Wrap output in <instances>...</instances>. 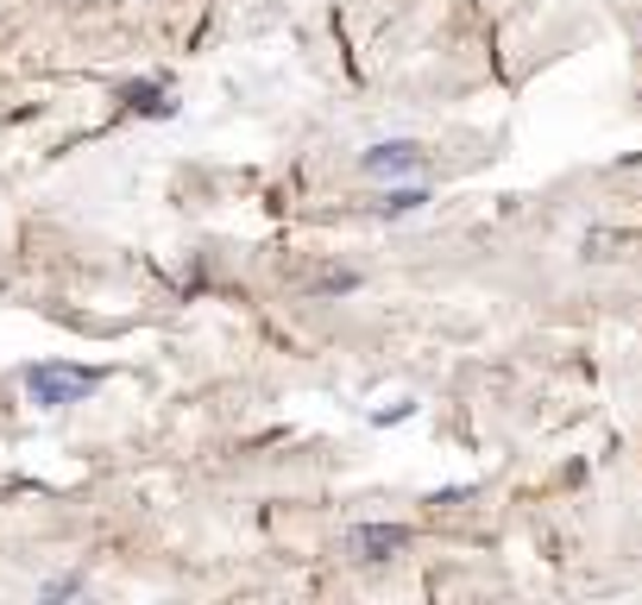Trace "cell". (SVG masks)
Returning a JSON list of instances; mask_svg holds the SVG:
<instances>
[{
  "instance_id": "1",
  "label": "cell",
  "mask_w": 642,
  "mask_h": 605,
  "mask_svg": "<svg viewBox=\"0 0 642 605\" xmlns=\"http://www.w3.org/2000/svg\"><path fill=\"white\" fill-rule=\"evenodd\" d=\"M101 379H108L101 366H70V360H32V366L20 372L26 397H32L39 411H70V404H89V397L101 391Z\"/></svg>"
},
{
  "instance_id": "2",
  "label": "cell",
  "mask_w": 642,
  "mask_h": 605,
  "mask_svg": "<svg viewBox=\"0 0 642 605\" xmlns=\"http://www.w3.org/2000/svg\"><path fill=\"white\" fill-rule=\"evenodd\" d=\"M422 164H428V152L416 139H378V145L359 152V171H366L371 183H404V177H416Z\"/></svg>"
},
{
  "instance_id": "3",
  "label": "cell",
  "mask_w": 642,
  "mask_h": 605,
  "mask_svg": "<svg viewBox=\"0 0 642 605\" xmlns=\"http://www.w3.org/2000/svg\"><path fill=\"white\" fill-rule=\"evenodd\" d=\"M409 548V524H353L347 530V555L359 567H385Z\"/></svg>"
},
{
  "instance_id": "4",
  "label": "cell",
  "mask_w": 642,
  "mask_h": 605,
  "mask_svg": "<svg viewBox=\"0 0 642 605\" xmlns=\"http://www.w3.org/2000/svg\"><path fill=\"white\" fill-rule=\"evenodd\" d=\"M428 202H435V195L422 190V183H385V195H378V202H371V209H378V215L385 221H404V215H416V209H428Z\"/></svg>"
},
{
  "instance_id": "5",
  "label": "cell",
  "mask_w": 642,
  "mask_h": 605,
  "mask_svg": "<svg viewBox=\"0 0 642 605\" xmlns=\"http://www.w3.org/2000/svg\"><path fill=\"white\" fill-rule=\"evenodd\" d=\"M126 101H133L139 114H176V101H171V89H157V82H139V89H126Z\"/></svg>"
},
{
  "instance_id": "6",
  "label": "cell",
  "mask_w": 642,
  "mask_h": 605,
  "mask_svg": "<svg viewBox=\"0 0 642 605\" xmlns=\"http://www.w3.org/2000/svg\"><path fill=\"white\" fill-rule=\"evenodd\" d=\"M82 586H89L82 574H58V581H44V586H39V599H77Z\"/></svg>"
},
{
  "instance_id": "7",
  "label": "cell",
  "mask_w": 642,
  "mask_h": 605,
  "mask_svg": "<svg viewBox=\"0 0 642 605\" xmlns=\"http://www.w3.org/2000/svg\"><path fill=\"white\" fill-rule=\"evenodd\" d=\"M359 291V272H328V278H315V296H347Z\"/></svg>"
}]
</instances>
